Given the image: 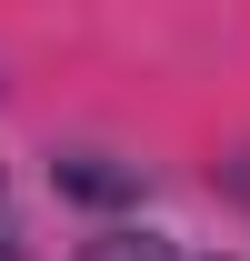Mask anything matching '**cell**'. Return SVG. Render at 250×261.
<instances>
[{"label":"cell","mask_w":250,"mask_h":261,"mask_svg":"<svg viewBox=\"0 0 250 261\" xmlns=\"http://www.w3.org/2000/svg\"><path fill=\"white\" fill-rule=\"evenodd\" d=\"M100 261H160V241H100Z\"/></svg>","instance_id":"6da1fadb"}]
</instances>
